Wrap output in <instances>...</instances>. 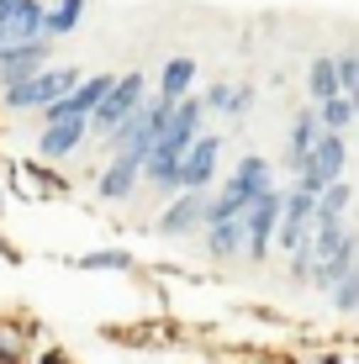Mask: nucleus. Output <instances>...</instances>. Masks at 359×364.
I'll use <instances>...</instances> for the list:
<instances>
[{
	"label": "nucleus",
	"instance_id": "obj_1",
	"mask_svg": "<svg viewBox=\"0 0 359 364\" xmlns=\"http://www.w3.org/2000/svg\"><path fill=\"white\" fill-rule=\"evenodd\" d=\"M169 100L164 95H148L138 111H132L127 122H122L117 132H111V159H138V164H148L154 159V148H159V137H164V122H169Z\"/></svg>",
	"mask_w": 359,
	"mask_h": 364
},
{
	"label": "nucleus",
	"instance_id": "obj_2",
	"mask_svg": "<svg viewBox=\"0 0 359 364\" xmlns=\"http://www.w3.org/2000/svg\"><path fill=\"white\" fill-rule=\"evenodd\" d=\"M80 80H85V74L69 69V64L43 69V74H32L27 85H11V90L0 95V106H6V111H53L58 100L74 95V85H80Z\"/></svg>",
	"mask_w": 359,
	"mask_h": 364
},
{
	"label": "nucleus",
	"instance_id": "obj_3",
	"mask_svg": "<svg viewBox=\"0 0 359 364\" xmlns=\"http://www.w3.org/2000/svg\"><path fill=\"white\" fill-rule=\"evenodd\" d=\"M343 169H349V143H343L338 132H328L323 143L312 148V154L296 164V191H306V196H323L328 185H338L343 180Z\"/></svg>",
	"mask_w": 359,
	"mask_h": 364
},
{
	"label": "nucleus",
	"instance_id": "obj_4",
	"mask_svg": "<svg viewBox=\"0 0 359 364\" xmlns=\"http://www.w3.org/2000/svg\"><path fill=\"white\" fill-rule=\"evenodd\" d=\"M143 100H148V80H143V74H117V85L106 90V100L90 111V132L111 137V132L122 127V122L132 117V111L143 106Z\"/></svg>",
	"mask_w": 359,
	"mask_h": 364
},
{
	"label": "nucleus",
	"instance_id": "obj_5",
	"mask_svg": "<svg viewBox=\"0 0 359 364\" xmlns=\"http://www.w3.org/2000/svg\"><path fill=\"white\" fill-rule=\"evenodd\" d=\"M201 122H206V106H201V95H185L180 106L169 111V122H164V137H159V148H154V154L185 159L195 143H201Z\"/></svg>",
	"mask_w": 359,
	"mask_h": 364
},
{
	"label": "nucleus",
	"instance_id": "obj_6",
	"mask_svg": "<svg viewBox=\"0 0 359 364\" xmlns=\"http://www.w3.org/2000/svg\"><path fill=\"white\" fill-rule=\"evenodd\" d=\"M243 237H249V254L243 259H254V264L275 248V237H280V191H264L259 200H249V211H243Z\"/></svg>",
	"mask_w": 359,
	"mask_h": 364
},
{
	"label": "nucleus",
	"instance_id": "obj_7",
	"mask_svg": "<svg viewBox=\"0 0 359 364\" xmlns=\"http://www.w3.org/2000/svg\"><path fill=\"white\" fill-rule=\"evenodd\" d=\"M48 69V43L37 37V43H0V85H27L32 74Z\"/></svg>",
	"mask_w": 359,
	"mask_h": 364
},
{
	"label": "nucleus",
	"instance_id": "obj_8",
	"mask_svg": "<svg viewBox=\"0 0 359 364\" xmlns=\"http://www.w3.org/2000/svg\"><path fill=\"white\" fill-rule=\"evenodd\" d=\"M312 211H317V200L306 191H296V185L280 196V237H275V243L286 248V254H296V248L306 243V232H312Z\"/></svg>",
	"mask_w": 359,
	"mask_h": 364
},
{
	"label": "nucleus",
	"instance_id": "obj_9",
	"mask_svg": "<svg viewBox=\"0 0 359 364\" xmlns=\"http://www.w3.org/2000/svg\"><path fill=\"white\" fill-rule=\"evenodd\" d=\"M217 164H222V143L212 132H201V143L180 159V191H201L206 196V185L217 180Z\"/></svg>",
	"mask_w": 359,
	"mask_h": 364
},
{
	"label": "nucleus",
	"instance_id": "obj_10",
	"mask_svg": "<svg viewBox=\"0 0 359 364\" xmlns=\"http://www.w3.org/2000/svg\"><path fill=\"white\" fill-rule=\"evenodd\" d=\"M85 137H90V117H48V127L37 132V154L43 159H69Z\"/></svg>",
	"mask_w": 359,
	"mask_h": 364
},
{
	"label": "nucleus",
	"instance_id": "obj_11",
	"mask_svg": "<svg viewBox=\"0 0 359 364\" xmlns=\"http://www.w3.org/2000/svg\"><path fill=\"white\" fill-rule=\"evenodd\" d=\"M206 206H212V200H206L201 191H180L164 206V217H159V232L164 237H191L195 228H206Z\"/></svg>",
	"mask_w": 359,
	"mask_h": 364
},
{
	"label": "nucleus",
	"instance_id": "obj_12",
	"mask_svg": "<svg viewBox=\"0 0 359 364\" xmlns=\"http://www.w3.org/2000/svg\"><path fill=\"white\" fill-rule=\"evenodd\" d=\"M138 185H143V164L138 159H122V154L95 174V196L101 200H127V196H138Z\"/></svg>",
	"mask_w": 359,
	"mask_h": 364
},
{
	"label": "nucleus",
	"instance_id": "obj_13",
	"mask_svg": "<svg viewBox=\"0 0 359 364\" xmlns=\"http://www.w3.org/2000/svg\"><path fill=\"white\" fill-rule=\"evenodd\" d=\"M43 0H6V21H0V37L6 43H37L43 37Z\"/></svg>",
	"mask_w": 359,
	"mask_h": 364
},
{
	"label": "nucleus",
	"instance_id": "obj_14",
	"mask_svg": "<svg viewBox=\"0 0 359 364\" xmlns=\"http://www.w3.org/2000/svg\"><path fill=\"white\" fill-rule=\"evenodd\" d=\"M328 137V127H323V117H317V106H306V111H296V122H291V137H286V148H291V169L301 164L306 154H312L317 143Z\"/></svg>",
	"mask_w": 359,
	"mask_h": 364
},
{
	"label": "nucleus",
	"instance_id": "obj_15",
	"mask_svg": "<svg viewBox=\"0 0 359 364\" xmlns=\"http://www.w3.org/2000/svg\"><path fill=\"white\" fill-rule=\"evenodd\" d=\"M201 106L206 111H217V117H243V111L254 106V85H212V90L201 95Z\"/></svg>",
	"mask_w": 359,
	"mask_h": 364
},
{
	"label": "nucleus",
	"instance_id": "obj_16",
	"mask_svg": "<svg viewBox=\"0 0 359 364\" xmlns=\"http://www.w3.org/2000/svg\"><path fill=\"white\" fill-rule=\"evenodd\" d=\"M191 85H195V58H169L164 74H159V90L154 95H164L169 106H180V100L191 95Z\"/></svg>",
	"mask_w": 359,
	"mask_h": 364
},
{
	"label": "nucleus",
	"instance_id": "obj_17",
	"mask_svg": "<svg viewBox=\"0 0 359 364\" xmlns=\"http://www.w3.org/2000/svg\"><path fill=\"white\" fill-rule=\"evenodd\" d=\"M206 254H212V259H238V254H249L243 217H238V222H217V228H206Z\"/></svg>",
	"mask_w": 359,
	"mask_h": 364
},
{
	"label": "nucleus",
	"instance_id": "obj_18",
	"mask_svg": "<svg viewBox=\"0 0 359 364\" xmlns=\"http://www.w3.org/2000/svg\"><path fill=\"white\" fill-rule=\"evenodd\" d=\"M80 21H85V0H53V6L43 11V43L48 37H69Z\"/></svg>",
	"mask_w": 359,
	"mask_h": 364
},
{
	"label": "nucleus",
	"instance_id": "obj_19",
	"mask_svg": "<svg viewBox=\"0 0 359 364\" xmlns=\"http://www.w3.org/2000/svg\"><path fill=\"white\" fill-rule=\"evenodd\" d=\"M306 95H312V106H328L338 90V64L333 58H312V69H306Z\"/></svg>",
	"mask_w": 359,
	"mask_h": 364
},
{
	"label": "nucleus",
	"instance_id": "obj_20",
	"mask_svg": "<svg viewBox=\"0 0 359 364\" xmlns=\"http://www.w3.org/2000/svg\"><path fill=\"white\" fill-rule=\"evenodd\" d=\"M317 117H323V127H328V132H338V137H343V132H349L354 122H359V106H354L349 95H333L328 106H317Z\"/></svg>",
	"mask_w": 359,
	"mask_h": 364
},
{
	"label": "nucleus",
	"instance_id": "obj_21",
	"mask_svg": "<svg viewBox=\"0 0 359 364\" xmlns=\"http://www.w3.org/2000/svg\"><path fill=\"white\" fill-rule=\"evenodd\" d=\"M333 64H338V90L349 95V100H359V48H349V53H338Z\"/></svg>",
	"mask_w": 359,
	"mask_h": 364
},
{
	"label": "nucleus",
	"instance_id": "obj_22",
	"mask_svg": "<svg viewBox=\"0 0 359 364\" xmlns=\"http://www.w3.org/2000/svg\"><path fill=\"white\" fill-rule=\"evenodd\" d=\"M80 269H132V254H122V248H101V254H80Z\"/></svg>",
	"mask_w": 359,
	"mask_h": 364
},
{
	"label": "nucleus",
	"instance_id": "obj_23",
	"mask_svg": "<svg viewBox=\"0 0 359 364\" xmlns=\"http://www.w3.org/2000/svg\"><path fill=\"white\" fill-rule=\"evenodd\" d=\"M328 296H333V306H338V311H359V269L349 274V280H338Z\"/></svg>",
	"mask_w": 359,
	"mask_h": 364
},
{
	"label": "nucleus",
	"instance_id": "obj_24",
	"mask_svg": "<svg viewBox=\"0 0 359 364\" xmlns=\"http://www.w3.org/2000/svg\"><path fill=\"white\" fill-rule=\"evenodd\" d=\"M11 359H16V348H11V343H6V333H0V364H11Z\"/></svg>",
	"mask_w": 359,
	"mask_h": 364
},
{
	"label": "nucleus",
	"instance_id": "obj_25",
	"mask_svg": "<svg viewBox=\"0 0 359 364\" xmlns=\"http://www.w3.org/2000/svg\"><path fill=\"white\" fill-rule=\"evenodd\" d=\"M0 21H6V0H0Z\"/></svg>",
	"mask_w": 359,
	"mask_h": 364
},
{
	"label": "nucleus",
	"instance_id": "obj_26",
	"mask_svg": "<svg viewBox=\"0 0 359 364\" xmlns=\"http://www.w3.org/2000/svg\"><path fill=\"white\" fill-rule=\"evenodd\" d=\"M0 211H6V200H0Z\"/></svg>",
	"mask_w": 359,
	"mask_h": 364
},
{
	"label": "nucleus",
	"instance_id": "obj_27",
	"mask_svg": "<svg viewBox=\"0 0 359 364\" xmlns=\"http://www.w3.org/2000/svg\"><path fill=\"white\" fill-rule=\"evenodd\" d=\"M0 43H6V37H0Z\"/></svg>",
	"mask_w": 359,
	"mask_h": 364
},
{
	"label": "nucleus",
	"instance_id": "obj_28",
	"mask_svg": "<svg viewBox=\"0 0 359 364\" xmlns=\"http://www.w3.org/2000/svg\"><path fill=\"white\" fill-rule=\"evenodd\" d=\"M354 106H359V100H354Z\"/></svg>",
	"mask_w": 359,
	"mask_h": 364
}]
</instances>
